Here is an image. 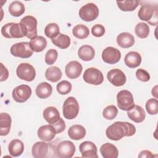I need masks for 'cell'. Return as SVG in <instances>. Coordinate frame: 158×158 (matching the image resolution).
<instances>
[{
	"label": "cell",
	"instance_id": "cell-1",
	"mask_svg": "<svg viewBox=\"0 0 158 158\" xmlns=\"http://www.w3.org/2000/svg\"><path fill=\"white\" fill-rule=\"evenodd\" d=\"M136 133L135 125L127 122H115L107 127L106 136L113 141H118L124 136H131Z\"/></svg>",
	"mask_w": 158,
	"mask_h": 158
},
{
	"label": "cell",
	"instance_id": "cell-2",
	"mask_svg": "<svg viewBox=\"0 0 158 158\" xmlns=\"http://www.w3.org/2000/svg\"><path fill=\"white\" fill-rule=\"evenodd\" d=\"M138 17L151 25H157L158 23V6L157 4H143L138 13Z\"/></svg>",
	"mask_w": 158,
	"mask_h": 158
},
{
	"label": "cell",
	"instance_id": "cell-3",
	"mask_svg": "<svg viewBox=\"0 0 158 158\" xmlns=\"http://www.w3.org/2000/svg\"><path fill=\"white\" fill-rule=\"evenodd\" d=\"M22 32L26 37L32 39L37 36V20L32 15H27L20 22Z\"/></svg>",
	"mask_w": 158,
	"mask_h": 158
},
{
	"label": "cell",
	"instance_id": "cell-4",
	"mask_svg": "<svg viewBox=\"0 0 158 158\" xmlns=\"http://www.w3.org/2000/svg\"><path fill=\"white\" fill-rule=\"evenodd\" d=\"M79 110V104L74 97L70 96L67 98L63 104V115L67 119L72 120L75 118L78 115Z\"/></svg>",
	"mask_w": 158,
	"mask_h": 158
},
{
	"label": "cell",
	"instance_id": "cell-5",
	"mask_svg": "<svg viewBox=\"0 0 158 158\" xmlns=\"http://www.w3.org/2000/svg\"><path fill=\"white\" fill-rule=\"evenodd\" d=\"M117 101L118 108L125 111L130 110L135 106L133 94L128 90L119 91L117 95Z\"/></svg>",
	"mask_w": 158,
	"mask_h": 158
},
{
	"label": "cell",
	"instance_id": "cell-6",
	"mask_svg": "<svg viewBox=\"0 0 158 158\" xmlns=\"http://www.w3.org/2000/svg\"><path fill=\"white\" fill-rule=\"evenodd\" d=\"M10 51L12 56L22 59L29 58L33 54L28 42H20L13 44Z\"/></svg>",
	"mask_w": 158,
	"mask_h": 158
},
{
	"label": "cell",
	"instance_id": "cell-7",
	"mask_svg": "<svg viewBox=\"0 0 158 158\" xmlns=\"http://www.w3.org/2000/svg\"><path fill=\"white\" fill-rule=\"evenodd\" d=\"M1 34L6 38H20L24 37L20 23L10 22L1 28Z\"/></svg>",
	"mask_w": 158,
	"mask_h": 158
},
{
	"label": "cell",
	"instance_id": "cell-8",
	"mask_svg": "<svg viewBox=\"0 0 158 158\" xmlns=\"http://www.w3.org/2000/svg\"><path fill=\"white\" fill-rule=\"evenodd\" d=\"M99 15L98 6L94 3H88L83 6L79 10V16L85 22H91Z\"/></svg>",
	"mask_w": 158,
	"mask_h": 158
},
{
	"label": "cell",
	"instance_id": "cell-9",
	"mask_svg": "<svg viewBox=\"0 0 158 158\" xmlns=\"http://www.w3.org/2000/svg\"><path fill=\"white\" fill-rule=\"evenodd\" d=\"M16 73L20 79L27 81H33L36 77L35 68L28 63L19 64L17 68Z\"/></svg>",
	"mask_w": 158,
	"mask_h": 158
},
{
	"label": "cell",
	"instance_id": "cell-10",
	"mask_svg": "<svg viewBox=\"0 0 158 158\" xmlns=\"http://www.w3.org/2000/svg\"><path fill=\"white\" fill-rule=\"evenodd\" d=\"M83 78L87 83L94 85H99L104 81L102 73L99 69L94 67L86 69L84 72Z\"/></svg>",
	"mask_w": 158,
	"mask_h": 158
},
{
	"label": "cell",
	"instance_id": "cell-11",
	"mask_svg": "<svg viewBox=\"0 0 158 158\" xmlns=\"http://www.w3.org/2000/svg\"><path fill=\"white\" fill-rule=\"evenodd\" d=\"M74 144L68 140L60 142L56 147V154L60 158H71L75 152Z\"/></svg>",
	"mask_w": 158,
	"mask_h": 158
},
{
	"label": "cell",
	"instance_id": "cell-12",
	"mask_svg": "<svg viewBox=\"0 0 158 158\" xmlns=\"http://www.w3.org/2000/svg\"><path fill=\"white\" fill-rule=\"evenodd\" d=\"M31 89L27 85H21L15 87L12 93L15 101L19 103L26 102L31 95Z\"/></svg>",
	"mask_w": 158,
	"mask_h": 158
},
{
	"label": "cell",
	"instance_id": "cell-13",
	"mask_svg": "<svg viewBox=\"0 0 158 158\" xmlns=\"http://www.w3.org/2000/svg\"><path fill=\"white\" fill-rule=\"evenodd\" d=\"M120 58V51L118 49L112 46L107 47L102 52V59L103 61L109 64H115L117 63Z\"/></svg>",
	"mask_w": 158,
	"mask_h": 158
},
{
	"label": "cell",
	"instance_id": "cell-14",
	"mask_svg": "<svg viewBox=\"0 0 158 158\" xmlns=\"http://www.w3.org/2000/svg\"><path fill=\"white\" fill-rule=\"evenodd\" d=\"M109 81L115 86H123L127 80L125 73L120 69H114L108 72L107 75Z\"/></svg>",
	"mask_w": 158,
	"mask_h": 158
},
{
	"label": "cell",
	"instance_id": "cell-15",
	"mask_svg": "<svg viewBox=\"0 0 158 158\" xmlns=\"http://www.w3.org/2000/svg\"><path fill=\"white\" fill-rule=\"evenodd\" d=\"M79 150L82 157L98 158V149L96 146L91 141H86L81 143L79 146Z\"/></svg>",
	"mask_w": 158,
	"mask_h": 158
},
{
	"label": "cell",
	"instance_id": "cell-16",
	"mask_svg": "<svg viewBox=\"0 0 158 158\" xmlns=\"http://www.w3.org/2000/svg\"><path fill=\"white\" fill-rule=\"evenodd\" d=\"M83 67L81 64L76 60L69 62L65 69V72L67 77L70 79L77 78L81 73Z\"/></svg>",
	"mask_w": 158,
	"mask_h": 158
},
{
	"label": "cell",
	"instance_id": "cell-17",
	"mask_svg": "<svg viewBox=\"0 0 158 158\" xmlns=\"http://www.w3.org/2000/svg\"><path fill=\"white\" fill-rule=\"evenodd\" d=\"M56 134V131L51 124L43 125L37 131L38 138L44 141H52L55 138Z\"/></svg>",
	"mask_w": 158,
	"mask_h": 158
},
{
	"label": "cell",
	"instance_id": "cell-18",
	"mask_svg": "<svg viewBox=\"0 0 158 158\" xmlns=\"http://www.w3.org/2000/svg\"><path fill=\"white\" fill-rule=\"evenodd\" d=\"M127 115L131 120L136 123H141L144 120L146 113L143 107L135 105L132 109L128 110Z\"/></svg>",
	"mask_w": 158,
	"mask_h": 158
},
{
	"label": "cell",
	"instance_id": "cell-19",
	"mask_svg": "<svg viewBox=\"0 0 158 158\" xmlns=\"http://www.w3.org/2000/svg\"><path fill=\"white\" fill-rule=\"evenodd\" d=\"M49 151V145L44 141H38L35 143L31 148V153L35 158L47 157Z\"/></svg>",
	"mask_w": 158,
	"mask_h": 158
},
{
	"label": "cell",
	"instance_id": "cell-20",
	"mask_svg": "<svg viewBox=\"0 0 158 158\" xmlns=\"http://www.w3.org/2000/svg\"><path fill=\"white\" fill-rule=\"evenodd\" d=\"M124 62L127 67L133 69L136 68L141 64V56L138 52L130 51L126 54Z\"/></svg>",
	"mask_w": 158,
	"mask_h": 158
},
{
	"label": "cell",
	"instance_id": "cell-21",
	"mask_svg": "<svg viewBox=\"0 0 158 158\" xmlns=\"http://www.w3.org/2000/svg\"><path fill=\"white\" fill-rule=\"evenodd\" d=\"M117 43L121 48H128L135 44V38L131 33L123 32L117 36Z\"/></svg>",
	"mask_w": 158,
	"mask_h": 158
},
{
	"label": "cell",
	"instance_id": "cell-22",
	"mask_svg": "<svg viewBox=\"0 0 158 158\" xmlns=\"http://www.w3.org/2000/svg\"><path fill=\"white\" fill-rule=\"evenodd\" d=\"M99 151L104 158H117L118 155L117 147L109 143H106L102 144Z\"/></svg>",
	"mask_w": 158,
	"mask_h": 158
},
{
	"label": "cell",
	"instance_id": "cell-23",
	"mask_svg": "<svg viewBox=\"0 0 158 158\" xmlns=\"http://www.w3.org/2000/svg\"><path fill=\"white\" fill-rule=\"evenodd\" d=\"M43 115L45 120L49 124L56 123L60 118L59 112L53 106H49L44 109L43 112Z\"/></svg>",
	"mask_w": 158,
	"mask_h": 158
},
{
	"label": "cell",
	"instance_id": "cell-24",
	"mask_svg": "<svg viewBox=\"0 0 158 158\" xmlns=\"http://www.w3.org/2000/svg\"><path fill=\"white\" fill-rule=\"evenodd\" d=\"M12 118L7 113L0 114V135L6 136L9 134L11 127Z\"/></svg>",
	"mask_w": 158,
	"mask_h": 158
},
{
	"label": "cell",
	"instance_id": "cell-25",
	"mask_svg": "<svg viewBox=\"0 0 158 158\" xmlns=\"http://www.w3.org/2000/svg\"><path fill=\"white\" fill-rule=\"evenodd\" d=\"M68 135L72 139L80 140L85 136L86 130L81 125H73L68 130Z\"/></svg>",
	"mask_w": 158,
	"mask_h": 158
},
{
	"label": "cell",
	"instance_id": "cell-26",
	"mask_svg": "<svg viewBox=\"0 0 158 158\" xmlns=\"http://www.w3.org/2000/svg\"><path fill=\"white\" fill-rule=\"evenodd\" d=\"M9 154L13 157H19L21 156L24 151V145L23 142L18 139L12 140L8 146Z\"/></svg>",
	"mask_w": 158,
	"mask_h": 158
},
{
	"label": "cell",
	"instance_id": "cell-27",
	"mask_svg": "<svg viewBox=\"0 0 158 158\" xmlns=\"http://www.w3.org/2000/svg\"><path fill=\"white\" fill-rule=\"evenodd\" d=\"M78 56L82 60L89 61L94 58L95 51L94 48L89 45H83L78 51Z\"/></svg>",
	"mask_w": 158,
	"mask_h": 158
},
{
	"label": "cell",
	"instance_id": "cell-28",
	"mask_svg": "<svg viewBox=\"0 0 158 158\" xmlns=\"http://www.w3.org/2000/svg\"><path fill=\"white\" fill-rule=\"evenodd\" d=\"M29 43L31 49L36 52L43 51L47 46V41L42 36H35L31 39Z\"/></svg>",
	"mask_w": 158,
	"mask_h": 158
},
{
	"label": "cell",
	"instance_id": "cell-29",
	"mask_svg": "<svg viewBox=\"0 0 158 158\" xmlns=\"http://www.w3.org/2000/svg\"><path fill=\"white\" fill-rule=\"evenodd\" d=\"M36 94L40 99H46L51 96L52 92V88L47 82L40 83L36 88Z\"/></svg>",
	"mask_w": 158,
	"mask_h": 158
},
{
	"label": "cell",
	"instance_id": "cell-30",
	"mask_svg": "<svg viewBox=\"0 0 158 158\" xmlns=\"http://www.w3.org/2000/svg\"><path fill=\"white\" fill-rule=\"evenodd\" d=\"M62 72L56 66H52L48 68L45 72L46 78L51 82H57L62 78Z\"/></svg>",
	"mask_w": 158,
	"mask_h": 158
},
{
	"label": "cell",
	"instance_id": "cell-31",
	"mask_svg": "<svg viewBox=\"0 0 158 158\" xmlns=\"http://www.w3.org/2000/svg\"><path fill=\"white\" fill-rule=\"evenodd\" d=\"M25 10L24 4L19 1L12 2L9 6V12L14 17H19L22 15Z\"/></svg>",
	"mask_w": 158,
	"mask_h": 158
},
{
	"label": "cell",
	"instance_id": "cell-32",
	"mask_svg": "<svg viewBox=\"0 0 158 158\" xmlns=\"http://www.w3.org/2000/svg\"><path fill=\"white\" fill-rule=\"evenodd\" d=\"M51 41L55 46L60 49H66L70 44V37L68 35L62 33H59L58 36L54 39H52Z\"/></svg>",
	"mask_w": 158,
	"mask_h": 158
},
{
	"label": "cell",
	"instance_id": "cell-33",
	"mask_svg": "<svg viewBox=\"0 0 158 158\" xmlns=\"http://www.w3.org/2000/svg\"><path fill=\"white\" fill-rule=\"evenodd\" d=\"M73 35L78 39H85L89 35L88 28L83 24H79L75 26L72 29Z\"/></svg>",
	"mask_w": 158,
	"mask_h": 158
},
{
	"label": "cell",
	"instance_id": "cell-34",
	"mask_svg": "<svg viewBox=\"0 0 158 158\" xmlns=\"http://www.w3.org/2000/svg\"><path fill=\"white\" fill-rule=\"evenodd\" d=\"M116 2L118 8L125 12L134 10L139 4L138 1H117Z\"/></svg>",
	"mask_w": 158,
	"mask_h": 158
},
{
	"label": "cell",
	"instance_id": "cell-35",
	"mask_svg": "<svg viewBox=\"0 0 158 158\" xmlns=\"http://www.w3.org/2000/svg\"><path fill=\"white\" fill-rule=\"evenodd\" d=\"M60 33L59 27L56 23H48L45 28H44V34L45 35L49 38L54 39L57 36H58Z\"/></svg>",
	"mask_w": 158,
	"mask_h": 158
},
{
	"label": "cell",
	"instance_id": "cell-36",
	"mask_svg": "<svg viewBox=\"0 0 158 158\" xmlns=\"http://www.w3.org/2000/svg\"><path fill=\"white\" fill-rule=\"evenodd\" d=\"M135 32L138 38H146L149 34V27L146 23L139 22L136 25Z\"/></svg>",
	"mask_w": 158,
	"mask_h": 158
},
{
	"label": "cell",
	"instance_id": "cell-37",
	"mask_svg": "<svg viewBox=\"0 0 158 158\" xmlns=\"http://www.w3.org/2000/svg\"><path fill=\"white\" fill-rule=\"evenodd\" d=\"M118 109L114 105H110L105 107L102 111V116L107 120H112L116 117Z\"/></svg>",
	"mask_w": 158,
	"mask_h": 158
},
{
	"label": "cell",
	"instance_id": "cell-38",
	"mask_svg": "<svg viewBox=\"0 0 158 158\" xmlns=\"http://www.w3.org/2000/svg\"><path fill=\"white\" fill-rule=\"evenodd\" d=\"M72 84L69 81L62 80L57 85L56 89L59 94L64 95L69 93L72 90Z\"/></svg>",
	"mask_w": 158,
	"mask_h": 158
},
{
	"label": "cell",
	"instance_id": "cell-39",
	"mask_svg": "<svg viewBox=\"0 0 158 158\" xmlns=\"http://www.w3.org/2000/svg\"><path fill=\"white\" fill-rule=\"evenodd\" d=\"M146 109L150 115H156L158 112V101L157 99H149L146 103Z\"/></svg>",
	"mask_w": 158,
	"mask_h": 158
},
{
	"label": "cell",
	"instance_id": "cell-40",
	"mask_svg": "<svg viewBox=\"0 0 158 158\" xmlns=\"http://www.w3.org/2000/svg\"><path fill=\"white\" fill-rule=\"evenodd\" d=\"M58 57L57 51L54 49L48 50L45 55V62L48 65L53 64L57 60Z\"/></svg>",
	"mask_w": 158,
	"mask_h": 158
},
{
	"label": "cell",
	"instance_id": "cell-41",
	"mask_svg": "<svg viewBox=\"0 0 158 158\" xmlns=\"http://www.w3.org/2000/svg\"><path fill=\"white\" fill-rule=\"evenodd\" d=\"M136 77L139 80L143 82L148 81L150 80L149 73L146 70L142 69H139L136 70Z\"/></svg>",
	"mask_w": 158,
	"mask_h": 158
},
{
	"label": "cell",
	"instance_id": "cell-42",
	"mask_svg": "<svg viewBox=\"0 0 158 158\" xmlns=\"http://www.w3.org/2000/svg\"><path fill=\"white\" fill-rule=\"evenodd\" d=\"M91 33L96 37H101L105 33V28L101 24H96L92 27Z\"/></svg>",
	"mask_w": 158,
	"mask_h": 158
},
{
	"label": "cell",
	"instance_id": "cell-43",
	"mask_svg": "<svg viewBox=\"0 0 158 158\" xmlns=\"http://www.w3.org/2000/svg\"><path fill=\"white\" fill-rule=\"evenodd\" d=\"M51 125L54 127L56 134L60 133L65 128V122L64 121V120L62 118H60L59 120L57 122H56V123L51 124Z\"/></svg>",
	"mask_w": 158,
	"mask_h": 158
},
{
	"label": "cell",
	"instance_id": "cell-44",
	"mask_svg": "<svg viewBox=\"0 0 158 158\" xmlns=\"http://www.w3.org/2000/svg\"><path fill=\"white\" fill-rule=\"evenodd\" d=\"M1 81H5L9 77V72L7 68L3 65L2 63H1Z\"/></svg>",
	"mask_w": 158,
	"mask_h": 158
},
{
	"label": "cell",
	"instance_id": "cell-45",
	"mask_svg": "<svg viewBox=\"0 0 158 158\" xmlns=\"http://www.w3.org/2000/svg\"><path fill=\"white\" fill-rule=\"evenodd\" d=\"M154 154L148 150L142 151L138 155V157H154Z\"/></svg>",
	"mask_w": 158,
	"mask_h": 158
},
{
	"label": "cell",
	"instance_id": "cell-46",
	"mask_svg": "<svg viewBox=\"0 0 158 158\" xmlns=\"http://www.w3.org/2000/svg\"><path fill=\"white\" fill-rule=\"evenodd\" d=\"M157 85H156V86H155L152 88V91H151V93H152V96H154L156 98H157Z\"/></svg>",
	"mask_w": 158,
	"mask_h": 158
}]
</instances>
